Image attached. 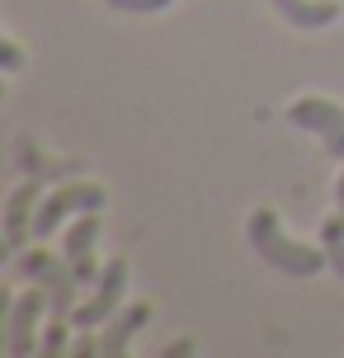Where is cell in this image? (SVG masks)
I'll return each instance as SVG.
<instances>
[{"mask_svg": "<svg viewBox=\"0 0 344 358\" xmlns=\"http://www.w3.org/2000/svg\"><path fill=\"white\" fill-rule=\"evenodd\" d=\"M245 236H250V250L259 255L269 268H278V273L311 278V273L330 268L326 250H311V245H302V241H292V236L283 231L278 213H269V208H255V213H250V222H245Z\"/></svg>", "mask_w": 344, "mask_h": 358, "instance_id": "6da1fadb", "label": "cell"}, {"mask_svg": "<svg viewBox=\"0 0 344 358\" xmlns=\"http://www.w3.org/2000/svg\"><path fill=\"white\" fill-rule=\"evenodd\" d=\"M15 268L29 278V283H38V287H48V297H52V316H66L71 321V311H76V268H71V259L62 255H48L43 245H34V250H19L15 255Z\"/></svg>", "mask_w": 344, "mask_h": 358, "instance_id": "7a4b0ae2", "label": "cell"}, {"mask_svg": "<svg viewBox=\"0 0 344 358\" xmlns=\"http://www.w3.org/2000/svg\"><path fill=\"white\" fill-rule=\"evenodd\" d=\"M109 203V194L99 184H57L52 194L38 203V217H34V236H52L66 217H80V213H99Z\"/></svg>", "mask_w": 344, "mask_h": 358, "instance_id": "3957f363", "label": "cell"}, {"mask_svg": "<svg viewBox=\"0 0 344 358\" xmlns=\"http://www.w3.org/2000/svg\"><path fill=\"white\" fill-rule=\"evenodd\" d=\"M43 311H52V297L38 283L5 306V354L10 358H29L38 349V316Z\"/></svg>", "mask_w": 344, "mask_h": 358, "instance_id": "277c9868", "label": "cell"}, {"mask_svg": "<svg viewBox=\"0 0 344 358\" xmlns=\"http://www.w3.org/2000/svg\"><path fill=\"white\" fill-rule=\"evenodd\" d=\"M288 118H292V127L316 132V137L326 142L330 156L344 161V108L335 104V99H326V94H302V99L288 108Z\"/></svg>", "mask_w": 344, "mask_h": 358, "instance_id": "5b68a950", "label": "cell"}, {"mask_svg": "<svg viewBox=\"0 0 344 358\" xmlns=\"http://www.w3.org/2000/svg\"><path fill=\"white\" fill-rule=\"evenodd\" d=\"M123 292H127V259H113V264H104V273H99L94 297L71 311V325L76 330H99V325L123 306Z\"/></svg>", "mask_w": 344, "mask_h": 358, "instance_id": "8992f818", "label": "cell"}, {"mask_svg": "<svg viewBox=\"0 0 344 358\" xmlns=\"http://www.w3.org/2000/svg\"><path fill=\"white\" fill-rule=\"evenodd\" d=\"M94 241H99V213H80L76 217V227L66 231V241H62V255L71 259L76 268V283H99V273L104 268L94 264Z\"/></svg>", "mask_w": 344, "mask_h": 358, "instance_id": "52a82bcc", "label": "cell"}, {"mask_svg": "<svg viewBox=\"0 0 344 358\" xmlns=\"http://www.w3.org/2000/svg\"><path fill=\"white\" fill-rule=\"evenodd\" d=\"M38 184H43V179L24 175V184H19L15 194L5 198V255H19V250H24V241H29V231H34V217H38Z\"/></svg>", "mask_w": 344, "mask_h": 358, "instance_id": "ba28073f", "label": "cell"}, {"mask_svg": "<svg viewBox=\"0 0 344 358\" xmlns=\"http://www.w3.org/2000/svg\"><path fill=\"white\" fill-rule=\"evenodd\" d=\"M146 321H151V302L118 306L109 321H104V335H99V344H104V358H123L127 344H132V335H137Z\"/></svg>", "mask_w": 344, "mask_h": 358, "instance_id": "9c48e42d", "label": "cell"}, {"mask_svg": "<svg viewBox=\"0 0 344 358\" xmlns=\"http://www.w3.org/2000/svg\"><path fill=\"white\" fill-rule=\"evenodd\" d=\"M273 10L288 19L292 29L316 34V29H330L340 19V0H273Z\"/></svg>", "mask_w": 344, "mask_h": 358, "instance_id": "30bf717a", "label": "cell"}, {"mask_svg": "<svg viewBox=\"0 0 344 358\" xmlns=\"http://www.w3.org/2000/svg\"><path fill=\"white\" fill-rule=\"evenodd\" d=\"M15 165L24 170V175L43 179V184H57V179H76V170H80L76 161H52V156H43V151L34 146V137H19V142H15Z\"/></svg>", "mask_w": 344, "mask_h": 358, "instance_id": "8fae6325", "label": "cell"}, {"mask_svg": "<svg viewBox=\"0 0 344 358\" xmlns=\"http://www.w3.org/2000/svg\"><path fill=\"white\" fill-rule=\"evenodd\" d=\"M321 250H326L330 268L344 278V217H340V213H335L326 227H321Z\"/></svg>", "mask_w": 344, "mask_h": 358, "instance_id": "7c38bea8", "label": "cell"}, {"mask_svg": "<svg viewBox=\"0 0 344 358\" xmlns=\"http://www.w3.org/2000/svg\"><path fill=\"white\" fill-rule=\"evenodd\" d=\"M71 321L66 316H52V325L43 330V344H38V354L43 358H62V354H71Z\"/></svg>", "mask_w": 344, "mask_h": 358, "instance_id": "4fadbf2b", "label": "cell"}, {"mask_svg": "<svg viewBox=\"0 0 344 358\" xmlns=\"http://www.w3.org/2000/svg\"><path fill=\"white\" fill-rule=\"evenodd\" d=\"M175 0H109V10H127V15H156V10H170Z\"/></svg>", "mask_w": 344, "mask_h": 358, "instance_id": "5bb4252c", "label": "cell"}, {"mask_svg": "<svg viewBox=\"0 0 344 358\" xmlns=\"http://www.w3.org/2000/svg\"><path fill=\"white\" fill-rule=\"evenodd\" d=\"M0 66L15 76V71H24V48H19L15 38H0Z\"/></svg>", "mask_w": 344, "mask_h": 358, "instance_id": "9a60e30c", "label": "cell"}, {"mask_svg": "<svg viewBox=\"0 0 344 358\" xmlns=\"http://www.w3.org/2000/svg\"><path fill=\"white\" fill-rule=\"evenodd\" d=\"M71 358H104V344L94 340L90 330H80V335H76V344H71Z\"/></svg>", "mask_w": 344, "mask_h": 358, "instance_id": "2e32d148", "label": "cell"}, {"mask_svg": "<svg viewBox=\"0 0 344 358\" xmlns=\"http://www.w3.org/2000/svg\"><path fill=\"white\" fill-rule=\"evenodd\" d=\"M184 354H194V340H175L165 349V358H184Z\"/></svg>", "mask_w": 344, "mask_h": 358, "instance_id": "e0dca14e", "label": "cell"}, {"mask_svg": "<svg viewBox=\"0 0 344 358\" xmlns=\"http://www.w3.org/2000/svg\"><path fill=\"white\" fill-rule=\"evenodd\" d=\"M335 213L344 217V170H340V179H335Z\"/></svg>", "mask_w": 344, "mask_h": 358, "instance_id": "ac0fdd59", "label": "cell"}]
</instances>
